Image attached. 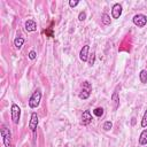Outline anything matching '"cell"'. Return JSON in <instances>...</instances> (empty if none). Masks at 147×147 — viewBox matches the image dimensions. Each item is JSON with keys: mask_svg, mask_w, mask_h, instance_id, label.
<instances>
[{"mask_svg": "<svg viewBox=\"0 0 147 147\" xmlns=\"http://www.w3.org/2000/svg\"><path fill=\"white\" fill-rule=\"evenodd\" d=\"M23 44H24V38H22V37H16V38L14 39V45H15L16 48H21V47L23 46Z\"/></svg>", "mask_w": 147, "mask_h": 147, "instance_id": "5bb4252c", "label": "cell"}, {"mask_svg": "<svg viewBox=\"0 0 147 147\" xmlns=\"http://www.w3.org/2000/svg\"><path fill=\"white\" fill-rule=\"evenodd\" d=\"M10 117L14 124H18L21 117V108L16 103H13L10 107Z\"/></svg>", "mask_w": 147, "mask_h": 147, "instance_id": "277c9868", "label": "cell"}, {"mask_svg": "<svg viewBox=\"0 0 147 147\" xmlns=\"http://www.w3.org/2000/svg\"><path fill=\"white\" fill-rule=\"evenodd\" d=\"M91 122H92V115H91L90 110L83 111V114H82V119H80V124L84 125V126H86V125H88Z\"/></svg>", "mask_w": 147, "mask_h": 147, "instance_id": "ba28073f", "label": "cell"}, {"mask_svg": "<svg viewBox=\"0 0 147 147\" xmlns=\"http://www.w3.org/2000/svg\"><path fill=\"white\" fill-rule=\"evenodd\" d=\"M24 26H25V31H28V32H33V31L37 30V23H36L33 20H28V21H25Z\"/></svg>", "mask_w": 147, "mask_h": 147, "instance_id": "8fae6325", "label": "cell"}, {"mask_svg": "<svg viewBox=\"0 0 147 147\" xmlns=\"http://www.w3.org/2000/svg\"><path fill=\"white\" fill-rule=\"evenodd\" d=\"M131 123H132V125H134V124H136V118H134V117L132 118V121H131Z\"/></svg>", "mask_w": 147, "mask_h": 147, "instance_id": "603a6c76", "label": "cell"}, {"mask_svg": "<svg viewBox=\"0 0 147 147\" xmlns=\"http://www.w3.org/2000/svg\"><path fill=\"white\" fill-rule=\"evenodd\" d=\"M40 100H41V91L39 88H37L29 99V107L30 108H37L40 103Z\"/></svg>", "mask_w": 147, "mask_h": 147, "instance_id": "7a4b0ae2", "label": "cell"}, {"mask_svg": "<svg viewBox=\"0 0 147 147\" xmlns=\"http://www.w3.org/2000/svg\"><path fill=\"white\" fill-rule=\"evenodd\" d=\"M101 22H102L105 25H109L110 22H111V18H110V16H109L107 13H103V14L101 15Z\"/></svg>", "mask_w": 147, "mask_h": 147, "instance_id": "4fadbf2b", "label": "cell"}, {"mask_svg": "<svg viewBox=\"0 0 147 147\" xmlns=\"http://www.w3.org/2000/svg\"><path fill=\"white\" fill-rule=\"evenodd\" d=\"M93 114H94L96 117H101V116L103 115V108H101V107L95 108V109L93 110Z\"/></svg>", "mask_w": 147, "mask_h": 147, "instance_id": "2e32d148", "label": "cell"}, {"mask_svg": "<svg viewBox=\"0 0 147 147\" xmlns=\"http://www.w3.org/2000/svg\"><path fill=\"white\" fill-rule=\"evenodd\" d=\"M141 126L142 127H146L147 126V110L145 111L144 116H142V119H141Z\"/></svg>", "mask_w": 147, "mask_h": 147, "instance_id": "ac0fdd59", "label": "cell"}, {"mask_svg": "<svg viewBox=\"0 0 147 147\" xmlns=\"http://www.w3.org/2000/svg\"><path fill=\"white\" fill-rule=\"evenodd\" d=\"M64 147H68V145H65V146H64Z\"/></svg>", "mask_w": 147, "mask_h": 147, "instance_id": "cb8c5ba5", "label": "cell"}, {"mask_svg": "<svg viewBox=\"0 0 147 147\" xmlns=\"http://www.w3.org/2000/svg\"><path fill=\"white\" fill-rule=\"evenodd\" d=\"M91 92H92V85H91V83H88V82L85 80V82H83V84H82V90H80L78 96H79V99H82V100H86V99L90 98Z\"/></svg>", "mask_w": 147, "mask_h": 147, "instance_id": "6da1fadb", "label": "cell"}, {"mask_svg": "<svg viewBox=\"0 0 147 147\" xmlns=\"http://www.w3.org/2000/svg\"><path fill=\"white\" fill-rule=\"evenodd\" d=\"M139 78H140V82L142 84H146L147 83V70H141L140 74H139Z\"/></svg>", "mask_w": 147, "mask_h": 147, "instance_id": "9a60e30c", "label": "cell"}, {"mask_svg": "<svg viewBox=\"0 0 147 147\" xmlns=\"http://www.w3.org/2000/svg\"><path fill=\"white\" fill-rule=\"evenodd\" d=\"M38 123H39V118H38L37 113H32L31 114V117H30V122H29V129L32 132H36L37 126H38Z\"/></svg>", "mask_w": 147, "mask_h": 147, "instance_id": "8992f818", "label": "cell"}, {"mask_svg": "<svg viewBox=\"0 0 147 147\" xmlns=\"http://www.w3.org/2000/svg\"><path fill=\"white\" fill-rule=\"evenodd\" d=\"M88 51H90V46L88 45H84L79 52V59L83 62H86L88 60Z\"/></svg>", "mask_w": 147, "mask_h": 147, "instance_id": "30bf717a", "label": "cell"}, {"mask_svg": "<svg viewBox=\"0 0 147 147\" xmlns=\"http://www.w3.org/2000/svg\"><path fill=\"white\" fill-rule=\"evenodd\" d=\"M132 22L134 23V25H137L138 28H144L147 24V16L144 14H137L133 16Z\"/></svg>", "mask_w": 147, "mask_h": 147, "instance_id": "5b68a950", "label": "cell"}, {"mask_svg": "<svg viewBox=\"0 0 147 147\" xmlns=\"http://www.w3.org/2000/svg\"><path fill=\"white\" fill-rule=\"evenodd\" d=\"M121 15H122V5L115 3L111 8V17L113 18H119Z\"/></svg>", "mask_w": 147, "mask_h": 147, "instance_id": "9c48e42d", "label": "cell"}, {"mask_svg": "<svg viewBox=\"0 0 147 147\" xmlns=\"http://www.w3.org/2000/svg\"><path fill=\"white\" fill-rule=\"evenodd\" d=\"M139 145H141V146L147 145V129H145L140 133V136H139Z\"/></svg>", "mask_w": 147, "mask_h": 147, "instance_id": "7c38bea8", "label": "cell"}, {"mask_svg": "<svg viewBox=\"0 0 147 147\" xmlns=\"http://www.w3.org/2000/svg\"><path fill=\"white\" fill-rule=\"evenodd\" d=\"M0 133H1V137H2V140H3V145L6 147H15L11 142V133H10L9 129H7L6 126H2Z\"/></svg>", "mask_w": 147, "mask_h": 147, "instance_id": "3957f363", "label": "cell"}, {"mask_svg": "<svg viewBox=\"0 0 147 147\" xmlns=\"http://www.w3.org/2000/svg\"><path fill=\"white\" fill-rule=\"evenodd\" d=\"M94 55H95V53L93 52V53H92V55H91V57H90V61H88L90 65H93V64H94V57H95Z\"/></svg>", "mask_w": 147, "mask_h": 147, "instance_id": "7402d4cb", "label": "cell"}, {"mask_svg": "<svg viewBox=\"0 0 147 147\" xmlns=\"http://www.w3.org/2000/svg\"><path fill=\"white\" fill-rule=\"evenodd\" d=\"M36 56H37V53H36L34 51H31V52L29 53V59H30V60H34Z\"/></svg>", "mask_w": 147, "mask_h": 147, "instance_id": "44dd1931", "label": "cell"}, {"mask_svg": "<svg viewBox=\"0 0 147 147\" xmlns=\"http://www.w3.org/2000/svg\"><path fill=\"white\" fill-rule=\"evenodd\" d=\"M78 3H79V1H78V0H75V1H74V0H70V1H69V6H70L71 8L76 7Z\"/></svg>", "mask_w": 147, "mask_h": 147, "instance_id": "ffe728a7", "label": "cell"}, {"mask_svg": "<svg viewBox=\"0 0 147 147\" xmlns=\"http://www.w3.org/2000/svg\"><path fill=\"white\" fill-rule=\"evenodd\" d=\"M85 18H86V13L85 11H80L79 15H78V20L79 21H84Z\"/></svg>", "mask_w": 147, "mask_h": 147, "instance_id": "d6986e66", "label": "cell"}, {"mask_svg": "<svg viewBox=\"0 0 147 147\" xmlns=\"http://www.w3.org/2000/svg\"><path fill=\"white\" fill-rule=\"evenodd\" d=\"M110 100H111V103H113V108H114V110H116V109L119 107V95H118V87H116V88H115V91L113 92Z\"/></svg>", "mask_w": 147, "mask_h": 147, "instance_id": "52a82bcc", "label": "cell"}, {"mask_svg": "<svg viewBox=\"0 0 147 147\" xmlns=\"http://www.w3.org/2000/svg\"><path fill=\"white\" fill-rule=\"evenodd\" d=\"M111 127H113V123L110 121H107V122L103 123V130L105 131H109Z\"/></svg>", "mask_w": 147, "mask_h": 147, "instance_id": "e0dca14e", "label": "cell"}]
</instances>
